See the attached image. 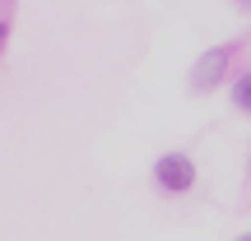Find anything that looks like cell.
I'll return each mask as SVG.
<instances>
[{
  "label": "cell",
  "mask_w": 251,
  "mask_h": 241,
  "mask_svg": "<svg viewBox=\"0 0 251 241\" xmlns=\"http://www.w3.org/2000/svg\"><path fill=\"white\" fill-rule=\"evenodd\" d=\"M153 176H158V186L168 190V195H186V190L196 186V167H191V158H181V153H168V158H158Z\"/></svg>",
  "instance_id": "6da1fadb"
},
{
  "label": "cell",
  "mask_w": 251,
  "mask_h": 241,
  "mask_svg": "<svg viewBox=\"0 0 251 241\" xmlns=\"http://www.w3.org/2000/svg\"><path fill=\"white\" fill-rule=\"evenodd\" d=\"M237 241H251V232H247V237H237Z\"/></svg>",
  "instance_id": "5b68a950"
},
{
  "label": "cell",
  "mask_w": 251,
  "mask_h": 241,
  "mask_svg": "<svg viewBox=\"0 0 251 241\" xmlns=\"http://www.w3.org/2000/svg\"><path fill=\"white\" fill-rule=\"evenodd\" d=\"M228 56H233L228 46H209V51L196 61V70H191V84H196L200 93H209L219 79H224V70H228Z\"/></svg>",
  "instance_id": "7a4b0ae2"
},
{
  "label": "cell",
  "mask_w": 251,
  "mask_h": 241,
  "mask_svg": "<svg viewBox=\"0 0 251 241\" xmlns=\"http://www.w3.org/2000/svg\"><path fill=\"white\" fill-rule=\"evenodd\" d=\"M5 33H9V28H5V23H0V42H5Z\"/></svg>",
  "instance_id": "277c9868"
},
{
  "label": "cell",
  "mask_w": 251,
  "mask_h": 241,
  "mask_svg": "<svg viewBox=\"0 0 251 241\" xmlns=\"http://www.w3.org/2000/svg\"><path fill=\"white\" fill-rule=\"evenodd\" d=\"M242 5H247V9H251V0H242Z\"/></svg>",
  "instance_id": "8992f818"
},
{
  "label": "cell",
  "mask_w": 251,
  "mask_h": 241,
  "mask_svg": "<svg viewBox=\"0 0 251 241\" xmlns=\"http://www.w3.org/2000/svg\"><path fill=\"white\" fill-rule=\"evenodd\" d=\"M233 102H237V107H242V111H251V70H247L242 79L233 84Z\"/></svg>",
  "instance_id": "3957f363"
}]
</instances>
